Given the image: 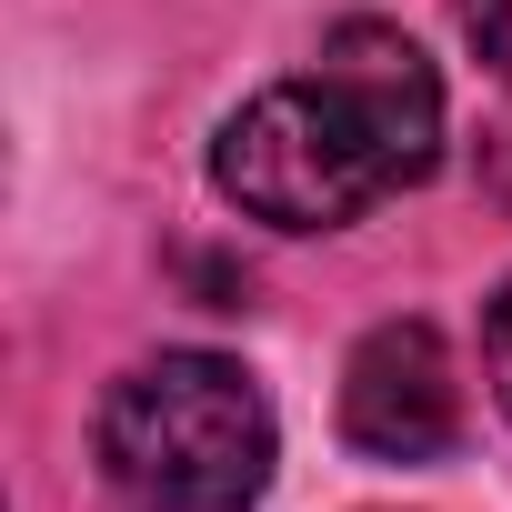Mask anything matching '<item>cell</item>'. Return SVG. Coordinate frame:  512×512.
<instances>
[{
  "mask_svg": "<svg viewBox=\"0 0 512 512\" xmlns=\"http://www.w3.org/2000/svg\"><path fill=\"white\" fill-rule=\"evenodd\" d=\"M342 442L362 462H442L462 442V372L432 322H372L342 362Z\"/></svg>",
  "mask_w": 512,
  "mask_h": 512,
  "instance_id": "3957f363",
  "label": "cell"
},
{
  "mask_svg": "<svg viewBox=\"0 0 512 512\" xmlns=\"http://www.w3.org/2000/svg\"><path fill=\"white\" fill-rule=\"evenodd\" d=\"M432 161H442V81L422 41H402L392 21H342L312 71L251 91L211 141L221 201H241L272 231H352L392 191L432 181Z\"/></svg>",
  "mask_w": 512,
  "mask_h": 512,
  "instance_id": "6da1fadb",
  "label": "cell"
},
{
  "mask_svg": "<svg viewBox=\"0 0 512 512\" xmlns=\"http://www.w3.org/2000/svg\"><path fill=\"white\" fill-rule=\"evenodd\" d=\"M272 452V402L231 352H151L101 402V472L131 512H251Z\"/></svg>",
  "mask_w": 512,
  "mask_h": 512,
  "instance_id": "7a4b0ae2",
  "label": "cell"
},
{
  "mask_svg": "<svg viewBox=\"0 0 512 512\" xmlns=\"http://www.w3.org/2000/svg\"><path fill=\"white\" fill-rule=\"evenodd\" d=\"M482 372H492V402L512 412V282L482 302Z\"/></svg>",
  "mask_w": 512,
  "mask_h": 512,
  "instance_id": "277c9868",
  "label": "cell"
}]
</instances>
